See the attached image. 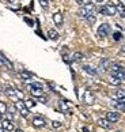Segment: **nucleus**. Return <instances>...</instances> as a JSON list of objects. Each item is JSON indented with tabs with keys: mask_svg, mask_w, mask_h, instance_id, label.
<instances>
[{
	"mask_svg": "<svg viewBox=\"0 0 125 132\" xmlns=\"http://www.w3.org/2000/svg\"><path fill=\"white\" fill-rule=\"evenodd\" d=\"M29 89H30V93H31V95H34V97H42L44 95V90L40 89V87H30L29 86Z\"/></svg>",
	"mask_w": 125,
	"mask_h": 132,
	"instance_id": "obj_11",
	"label": "nucleus"
},
{
	"mask_svg": "<svg viewBox=\"0 0 125 132\" xmlns=\"http://www.w3.org/2000/svg\"><path fill=\"white\" fill-rule=\"evenodd\" d=\"M114 106L120 110H125V104H122V102H114Z\"/></svg>",
	"mask_w": 125,
	"mask_h": 132,
	"instance_id": "obj_23",
	"label": "nucleus"
},
{
	"mask_svg": "<svg viewBox=\"0 0 125 132\" xmlns=\"http://www.w3.org/2000/svg\"><path fill=\"white\" fill-rule=\"evenodd\" d=\"M75 2L78 3V4H83V0H75Z\"/></svg>",
	"mask_w": 125,
	"mask_h": 132,
	"instance_id": "obj_30",
	"label": "nucleus"
},
{
	"mask_svg": "<svg viewBox=\"0 0 125 132\" xmlns=\"http://www.w3.org/2000/svg\"><path fill=\"white\" fill-rule=\"evenodd\" d=\"M94 4L93 3H90V4H84L83 7H82L79 10V15L80 16H83V18H87L90 14H94Z\"/></svg>",
	"mask_w": 125,
	"mask_h": 132,
	"instance_id": "obj_3",
	"label": "nucleus"
},
{
	"mask_svg": "<svg viewBox=\"0 0 125 132\" xmlns=\"http://www.w3.org/2000/svg\"><path fill=\"white\" fill-rule=\"evenodd\" d=\"M40 101L42 102V104H45V102H46V100L44 98V97H40Z\"/></svg>",
	"mask_w": 125,
	"mask_h": 132,
	"instance_id": "obj_29",
	"label": "nucleus"
},
{
	"mask_svg": "<svg viewBox=\"0 0 125 132\" xmlns=\"http://www.w3.org/2000/svg\"><path fill=\"white\" fill-rule=\"evenodd\" d=\"M48 36H49L50 40H57V38H59V33L56 30H49L48 31Z\"/></svg>",
	"mask_w": 125,
	"mask_h": 132,
	"instance_id": "obj_17",
	"label": "nucleus"
},
{
	"mask_svg": "<svg viewBox=\"0 0 125 132\" xmlns=\"http://www.w3.org/2000/svg\"><path fill=\"white\" fill-rule=\"evenodd\" d=\"M103 2V0H97V3H102Z\"/></svg>",
	"mask_w": 125,
	"mask_h": 132,
	"instance_id": "obj_36",
	"label": "nucleus"
},
{
	"mask_svg": "<svg viewBox=\"0 0 125 132\" xmlns=\"http://www.w3.org/2000/svg\"><path fill=\"white\" fill-rule=\"evenodd\" d=\"M40 4H41V6L44 7V8H46L48 4H49V0H40Z\"/></svg>",
	"mask_w": 125,
	"mask_h": 132,
	"instance_id": "obj_25",
	"label": "nucleus"
},
{
	"mask_svg": "<svg viewBox=\"0 0 125 132\" xmlns=\"http://www.w3.org/2000/svg\"><path fill=\"white\" fill-rule=\"evenodd\" d=\"M2 127L6 131H14L15 128H14V123L11 120H7V119H4L3 121H2Z\"/></svg>",
	"mask_w": 125,
	"mask_h": 132,
	"instance_id": "obj_8",
	"label": "nucleus"
},
{
	"mask_svg": "<svg viewBox=\"0 0 125 132\" xmlns=\"http://www.w3.org/2000/svg\"><path fill=\"white\" fill-rule=\"evenodd\" d=\"M33 125L34 127H37V128H42V127H45V124H46V121H45V119L44 117H34V119H33Z\"/></svg>",
	"mask_w": 125,
	"mask_h": 132,
	"instance_id": "obj_7",
	"label": "nucleus"
},
{
	"mask_svg": "<svg viewBox=\"0 0 125 132\" xmlns=\"http://www.w3.org/2000/svg\"><path fill=\"white\" fill-rule=\"evenodd\" d=\"M109 67H110V61L108 60V59H102L99 63V68H101V71L102 72H106L109 70Z\"/></svg>",
	"mask_w": 125,
	"mask_h": 132,
	"instance_id": "obj_12",
	"label": "nucleus"
},
{
	"mask_svg": "<svg viewBox=\"0 0 125 132\" xmlns=\"http://www.w3.org/2000/svg\"><path fill=\"white\" fill-rule=\"evenodd\" d=\"M52 127H53V128H60L61 123H59V121H52Z\"/></svg>",
	"mask_w": 125,
	"mask_h": 132,
	"instance_id": "obj_27",
	"label": "nucleus"
},
{
	"mask_svg": "<svg viewBox=\"0 0 125 132\" xmlns=\"http://www.w3.org/2000/svg\"><path fill=\"white\" fill-rule=\"evenodd\" d=\"M2 121H3V119H2V114H0V124H2Z\"/></svg>",
	"mask_w": 125,
	"mask_h": 132,
	"instance_id": "obj_34",
	"label": "nucleus"
},
{
	"mask_svg": "<svg viewBox=\"0 0 125 132\" xmlns=\"http://www.w3.org/2000/svg\"><path fill=\"white\" fill-rule=\"evenodd\" d=\"M83 70H84L86 72H88V74H91V75H95V74H97V72H95V70H93V68L88 67V65H84Z\"/></svg>",
	"mask_w": 125,
	"mask_h": 132,
	"instance_id": "obj_22",
	"label": "nucleus"
},
{
	"mask_svg": "<svg viewBox=\"0 0 125 132\" xmlns=\"http://www.w3.org/2000/svg\"><path fill=\"white\" fill-rule=\"evenodd\" d=\"M106 119L110 121V123H117V121L120 120V113L118 112H108L106 113Z\"/></svg>",
	"mask_w": 125,
	"mask_h": 132,
	"instance_id": "obj_6",
	"label": "nucleus"
},
{
	"mask_svg": "<svg viewBox=\"0 0 125 132\" xmlns=\"http://www.w3.org/2000/svg\"><path fill=\"white\" fill-rule=\"evenodd\" d=\"M116 98H117L120 102L125 104V89H120V90H117V93H116Z\"/></svg>",
	"mask_w": 125,
	"mask_h": 132,
	"instance_id": "obj_13",
	"label": "nucleus"
},
{
	"mask_svg": "<svg viewBox=\"0 0 125 132\" xmlns=\"http://www.w3.org/2000/svg\"><path fill=\"white\" fill-rule=\"evenodd\" d=\"M23 102H25V105H26L27 109H30V108H33V106L35 105V102L33 101V100H26V101H23Z\"/></svg>",
	"mask_w": 125,
	"mask_h": 132,
	"instance_id": "obj_20",
	"label": "nucleus"
},
{
	"mask_svg": "<svg viewBox=\"0 0 125 132\" xmlns=\"http://www.w3.org/2000/svg\"><path fill=\"white\" fill-rule=\"evenodd\" d=\"M110 31V26H109V23H102L99 27H98V36L101 38H105L109 34Z\"/></svg>",
	"mask_w": 125,
	"mask_h": 132,
	"instance_id": "obj_5",
	"label": "nucleus"
},
{
	"mask_svg": "<svg viewBox=\"0 0 125 132\" xmlns=\"http://www.w3.org/2000/svg\"><path fill=\"white\" fill-rule=\"evenodd\" d=\"M15 108L18 109L19 113H21V116L26 117L29 114V109L26 108V105H25V102H23V101H16L15 102Z\"/></svg>",
	"mask_w": 125,
	"mask_h": 132,
	"instance_id": "obj_4",
	"label": "nucleus"
},
{
	"mask_svg": "<svg viewBox=\"0 0 125 132\" xmlns=\"http://www.w3.org/2000/svg\"><path fill=\"white\" fill-rule=\"evenodd\" d=\"M116 8H117V12L120 14V15H121L122 18H125V7L122 6V4H117Z\"/></svg>",
	"mask_w": 125,
	"mask_h": 132,
	"instance_id": "obj_16",
	"label": "nucleus"
},
{
	"mask_svg": "<svg viewBox=\"0 0 125 132\" xmlns=\"http://www.w3.org/2000/svg\"><path fill=\"white\" fill-rule=\"evenodd\" d=\"M53 21L57 26H61L62 25V14L61 12H56L53 14Z\"/></svg>",
	"mask_w": 125,
	"mask_h": 132,
	"instance_id": "obj_14",
	"label": "nucleus"
},
{
	"mask_svg": "<svg viewBox=\"0 0 125 132\" xmlns=\"http://www.w3.org/2000/svg\"><path fill=\"white\" fill-rule=\"evenodd\" d=\"M83 131H84V132H88V129H87V128H83Z\"/></svg>",
	"mask_w": 125,
	"mask_h": 132,
	"instance_id": "obj_35",
	"label": "nucleus"
},
{
	"mask_svg": "<svg viewBox=\"0 0 125 132\" xmlns=\"http://www.w3.org/2000/svg\"><path fill=\"white\" fill-rule=\"evenodd\" d=\"M112 76L117 78L118 80L122 82V80H125V70H124L122 67L114 64V65L112 67Z\"/></svg>",
	"mask_w": 125,
	"mask_h": 132,
	"instance_id": "obj_2",
	"label": "nucleus"
},
{
	"mask_svg": "<svg viewBox=\"0 0 125 132\" xmlns=\"http://www.w3.org/2000/svg\"><path fill=\"white\" fill-rule=\"evenodd\" d=\"M98 125L102 127V128H105V129L112 128V123H110L108 119H98Z\"/></svg>",
	"mask_w": 125,
	"mask_h": 132,
	"instance_id": "obj_10",
	"label": "nucleus"
},
{
	"mask_svg": "<svg viewBox=\"0 0 125 132\" xmlns=\"http://www.w3.org/2000/svg\"><path fill=\"white\" fill-rule=\"evenodd\" d=\"M109 82L112 83V85H120V83H121V80H118L117 78H114V76H110V79H109Z\"/></svg>",
	"mask_w": 125,
	"mask_h": 132,
	"instance_id": "obj_24",
	"label": "nucleus"
},
{
	"mask_svg": "<svg viewBox=\"0 0 125 132\" xmlns=\"http://www.w3.org/2000/svg\"><path fill=\"white\" fill-rule=\"evenodd\" d=\"M122 52H125V45L122 46Z\"/></svg>",
	"mask_w": 125,
	"mask_h": 132,
	"instance_id": "obj_37",
	"label": "nucleus"
},
{
	"mask_svg": "<svg viewBox=\"0 0 125 132\" xmlns=\"http://www.w3.org/2000/svg\"><path fill=\"white\" fill-rule=\"evenodd\" d=\"M120 4H122V6L125 7V0H120Z\"/></svg>",
	"mask_w": 125,
	"mask_h": 132,
	"instance_id": "obj_31",
	"label": "nucleus"
},
{
	"mask_svg": "<svg viewBox=\"0 0 125 132\" xmlns=\"http://www.w3.org/2000/svg\"><path fill=\"white\" fill-rule=\"evenodd\" d=\"M94 101H95V98H94L93 93L87 90V91L84 93V102H86L87 105H93V104H94Z\"/></svg>",
	"mask_w": 125,
	"mask_h": 132,
	"instance_id": "obj_9",
	"label": "nucleus"
},
{
	"mask_svg": "<svg viewBox=\"0 0 125 132\" xmlns=\"http://www.w3.org/2000/svg\"><path fill=\"white\" fill-rule=\"evenodd\" d=\"M80 59H82V55H80V53H75V55H74V60L78 61V60H80Z\"/></svg>",
	"mask_w": 125,
	"mask_h": 132,
	"instance_id": "obj_28",
	"label": "nucleus"
},
{
	"mask_svg": "<svg viewBox=\"0 0 125 132\" xmlns=\"http://www.w3.org/2000/svg\"><path fill=\"white\" fill-rule=\"evenodd\" d=\"M113 38H114V40H116V41H118V40H121V33H114L113 34Z\"/></svg>",
	"mask_w": 125,
	"mask_h": 132,
	"instance_id": "obj_26",
	"label": "nucleus"
},
{
	"mask_svg": "<svg viewBox=\"0 0 125 132\" xmlns=\"http://www.w3.org/2000/svg\"><path fill=\"white\" fill-rule=\"evenodd\" d=\"M99 11L101 14H103V15H108V16H114L117 14V8L114 4L112 3H108V4H105V6H102L99 8Z\"/></svg>",
	"mask_w": 125,
	"mask_h": 132,
	"instance_id": "obj_1",
	"label": "nucleus"
},
{
	"mask_svg": "<svg viewBox=\"0 0 125 132\" xmlns=\"http://www.w3.org/2000/svg\"><path fill=\"white\" fill-rule=\"evenodd\" d=\"M7 113V105L4 102H0V114H4Z\"/></svg>",
	"mask_w": 125,
	"mask_h": 132,
	"instance_id": "obj_21",
	"label": "nucleus"
},
{
	"mask_svg": "<svg viewBox=\"0 0 125 132\" xmlns=\"http://www.w3.org/2000/svg\"><path fill=\"white\" fill-rule=\"evenodd\" d=\"M0 132H6V129H4L3 127H0Z\"/></svg>",
	"mask_w": 125,
	"mask_h": 132,
	"instance_id": "obj_32",
	"label": "nucleus"
},
{
	"mask_svg": "<svg viewBox=\"0 0 125 132\" xmlns=\"http://www.w3.org/2000/svg\"><path fill=\"white\" fill-rule=\"evenodd\" d=\"M21 76H22L25 80L31 79V74H30V72H27V71H22V72H21Z\"/></svg>",
	"mask_w": 125,
	"mask_h": 132,
	"instance_id": "obj_19",
	"label": "nucleus"
},
{
	"mask_svg": "<svg viewBox=\"0 0 125 132\" xmlns=\"http://www.w3.org/2000/svg\"><path fill=\"white\" fill-rule=\"evenodd\" d=\"M86 19H87V22L90 23V25H94L95 21H97V16H95V14H90V15L86 18Z\"/></svg>",
	"mask_w": 125,
	"mask_h": 132,
	"instance_id": "obj_18",
	"label": "nucleus"
},
{
	"mask_svg": "<svg viewBox=\"0 0 125 132\" xmlns=\"http://www.w3.org/2000/svg\"><path fill=\"white\" fill-rule=\"evenodd\" d=\"M15 132H23L22 129H15Z\"/></svg>",
	"mask_w": 125,
	"mask_h": 132,
	"instance_id": "obj_33",
	"label": "nucleus"
},
{
	"mask_svg": "<svg viewBox=\"0 0 125 132\" xmlns=\"http://www.w3.org/2000/svg\"><path fill=\"white\" fill-rule=\"evenodd\" d=\"M60 108H61V110L64 112V113H67V112H68V109H69V105L67 104L64 100H61V101H60Z\"/></svg>",
	"mask_w": 125,
	"mask_h": 132,
	"instance_id": "obj_15",
	"label": "nucleus"
}]
</instances>
